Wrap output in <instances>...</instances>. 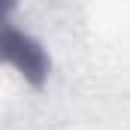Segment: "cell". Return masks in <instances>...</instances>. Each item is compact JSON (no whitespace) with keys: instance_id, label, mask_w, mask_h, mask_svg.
Returning a JSON list of instances; mask_svg holds the SVG:
<instances>
[{"instance_id":"1","label":"cell","mask_w":130,"mask_h":130,"mask_svg":"<svg viewBox=\"0 0 130 130\" xmlns=\"http://www.w3.org/2000/svg\"><path fill=\"white\" fill-rule=\"evenodd\" d=\"M9 12H12V6H0V64L12 67L33 88H42L52 73V58L36 36L15 27Z\"/></svg>"}]
</instances>
